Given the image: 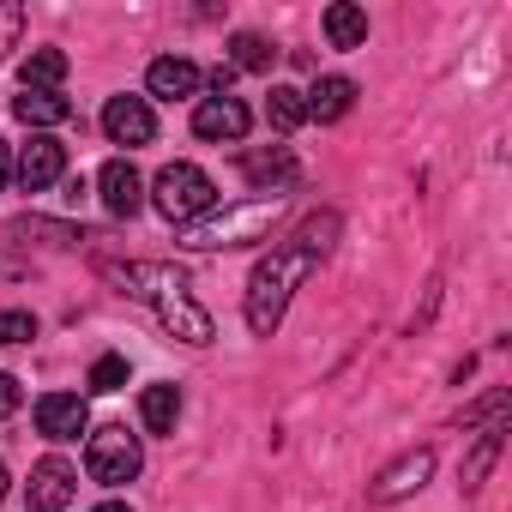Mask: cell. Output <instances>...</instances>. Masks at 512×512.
Returning a JSON list of instances; mask_svg holds the SVG:
<instances>
[{
    "label": "cell",
    "instance_id": "6da1fadb",
    "mask_svg": "<svg viewBox=\"0 0 512 512\" xmlns=\"http://www.w3.org/2000/svg\"><path fill=\"white\" fill-rule=\"evenodd\" d=\"M97 272L127 296V302H145L157 320H163V332L169 338H181V344H211L217 338V326H211V314L193 302V290H187V278L175 272V266H163V260H97Z\"/></svg>",
    "mask_w": 512,
    "mask_h": 512
},
{
    "label": "cell",
    "instance_id": "7a4b0ae2",
    "mask_svg": "<svg viewBox=\"0 0 512 512\" xmlns=\"http://www.w3.org/2000/svg\"><path fill=\"white\" fill-rule=\"evenodd\" d=\"M314 272H320V253H314V247H302L296 235L278 241L266 260L253 266V278H247V332H253V338H272V332L284 326V314H290V296H296Z\"/></svg>",
    "mask_w": 512,
    "mask_h": 512
},
{
    "label": "cell",
    "instance_id": "3957f363",
    "mask_svg": "<svg viewBox=\"0 0 512 512\" xmlns=\"http://www.w3.org/2000/svg\"><path fill=\"white\" fill-rule=\"evenodd\" d=\"M290 199H247V205H211L205 217L181 223V247L187 253H217V247H253V241H266L278 229Z\"/></svg>",
    "mask_w": 512,
    "mask_h": 512
},
{
    "label": "cell",
    "instance_id": "277c9868",
    "mask_svg": "<svg viewBox=\"0 0 512 512\" xmlns=\"http://www.w3.org/2000/svg\"><path fill=\"white\" fill-rule=\"evenodd\" d=\"M151 205L181 229V223H193V217H205V211L217 205V181H211L199 163H169V169L151 181Z\"/></svg>",
    "mask_w": 512,
    "mask_h": 512
},
{
    "label": "cell",
    "instance_id": "5b68a950",
    "mask_svg": "<svg viewBox=\"0 0 512 512\" xmlns=\"http://www.w3.org/2000/svg\"><path fill=\"white\" fill-rule=\"evenodd\" d=\"M85 470H91V482H103V488H127V482H133V476L145 470L139 434H127L121 422L97 428V434L85 440Z\"/></svg>",
    "mask_w": 512,
    "mask_h": 512
},
{
    "label": "cell",
    "instance_id": "8992f818",
    "mask_svg": "<svg viewBox=\"0 0 512 512\" xmlns=\"http://www.w3.org/2000/svg\"><path fill=\"white\" fill-rule=\"evenodd\" d=\"M247 127H253V115H247V103L229 97V91H211V97L193 103V133L211 139V145H241Z\"/></svg>",
    "mask_w": 512,
    "mask_h": 512
},
{
    "label": "cell",
    "instance_id": "52a82bcc",
    "mask_svg": "<svg viewBox=\"0 0 512 512\" xmlns=\"http://www.w3.org/2000/svg\"><path fill=\"white\" fill-rule=\"evenodd\" d=\"M103 133H109V145H151L157 139V115H151V97H109L103 103Z\"/></svg>",
    "mask_w": 512,
    "mask_h": 512
},
{
    "label": "cell",
    "instance_id": "ba28073f",
    "mask_svg": "<svg viewBox=\"0 0 512 512\" xmlns=\"http://www.w3.org/2000/svg\"><path fill=\"white\" fill-rule=\"evenodd\" d=\"M434 476V446H410L404 458H392L374 482H368V500H380V506H392V500H404V494H416L422 482Z\"/></svg>",
    "mask_w": 512,
    "mask_h": 512
},
{
    "label": "cell",
    "instance_id": "9c48e42d",
    "mask_svg": "<svg viewBox=\"0 0 512 512\" xmlns=\"http://www.w3.org/2000/svg\"><path fill=\"white\" fill-rule=\"evenodd\" d=\"M241 175H247V187L260 193V199H290V187H296V157H290V145L247 151V157H241Z\"/></svg>",
    "mask_w": 512,
    "mask_h": 512
},
{
    "label": "cell",
    "instance_id": "30bf717a",
    "mask_svg": "<svg viewBox=\"0 0 512 512\" xmlns=\"http://www.w3.org/2000/svg\"><path fill=\"white\" fill-rule=\"evenodd\" d=\"M73 494H79V470H73L67 458H43V464L31 470L25 506H31V512H67V506H73Z\"/></svg>",
    "mask_w": 512,
    "mask_h": 512
},
{
    "label": "cell",
    "instance_id": "8fae6325",
    "mask_svg": "<svg viewBox=\"0 0 512 512\" xmlns=\"http://www.w3.org/2000/svg\"><path fill=\"white\" fill-rule=\"evenodd\" d=\"M13 175L25 181V193H43V187H55V181L67 175V145H61V139H49V133H37V139L19 151Z\"/></svg>",
    "mask_w": 512,
    "mask_h": 512
},
{
    "label": "cell",
    "instance_id": "7c38bea8",
    "mask_svg": "<svg viewBox=\"0 0 512 512\" xmlns=\"http://www.w3.org/2000/svg\"><path fill=\"white\" fill-rule=\"evenodd\" d=\"M37 434H49V440H79V434H91V404H85L79 392H49V398H37Z\"/></svg>",
    "mask_w": 512,
    "mask_h": 512
},
{
    "label": "cell",
    "instance_id": "4fadbf2b",
    "mask_svg": "<svg viewBox=\"0 0 512 512\" xmlns=\"http://www.w3.org/2000/svg\"><path fill=\"white\" fill-rule=\"evenodd\" d=\"M97 193H103L109 217H133V211L145 205V181H139V169H133L127 157H109V163H103V175H97Z\"/></svg>",
    "mask_w": 512,
    "mask_h": 512
},
{
    "label": "cell",
    "instance_id": "5bb4252c",
    "mask_svg": "<svg viewBox=\"0 0 512 512\" xmlns=\"http://www.w3.org/2000/svg\"><path fill=\"white\" fill-rule=\"evenodd\" d=\"M199 85H205V73H199L187 55H163V61H151V73H145V91H151V97H163V103L199 97Z\"/></svg>",
    "mask_w": 512,
    "mask_h": 512
},
{
    "label": "cell",
    "instance_id": "9a60e30c",
    "mask_svg": "<svg viewBox=\"0 0 512 512\" xmlns=\"http://www.w3.org/2000/svg\"><path fill=\"white\" fill-rule=\"evenodd\" d=\"M302 109H308V121H344L356 109V79H344V73L314 79V91H302Z\"/></svg>",
    "mask_w": 512,
    "mask_h": 512
},
{
    "label": "cell",
    "instance_id": "2e32d148",
    "mask_svg": "<svg viewBox=\"0 0 512 512\" xmlns=\"http://www.w3.org/2000/svg\"><path fill=\"white\" fill-rule=\"evenodd\" d=\"M13 115L25 127H67L73 121V103L61 91H25V97H13Z\"/></svg>",
    "mask_w": 512,
    "mask_h": 512
},
{
    "label": "cell",
    "instance_id": "e0dca14e",
    "mask_svg": "<svg viewBox=\"0 0 512 512\" xmlns=\"http://www.w3.org/2000/svg\"><path fill=\"white\" fill-rule=\"evenodd\" d=\"M500 446H506V422H494V428H482V440L470 446V458H464V470H458V482H464V494H476V488L488 482V470H494V458H500Z\"/></svg>",
    "mask_w": 512,
    "mask_h": 512
},
{
    "label": "cell",
    "instance_id": "ac0fdd59",
    "mask_svg": "<svg viewBox=\"0 0 512 512\" xmlns=\"http://www.w3.org/2000/svg\"><path fill=\"white\" fill-rule=\"evenodd\" d=\"M139 422L151 428V434H175V422H181V392L163 380V386H145V398H139Z\"/></svg>",
    "mask_w": 512,
    "mask_h": 512
},
{
    "label": "cell",
    "instance_id": "d6986e66",
    "mask_svg": "<svg viewBox=\"0 0 512 512\" xmlns=\"http://www.w3.org/2000/svg\"><path fill=\"white\" fill-rule=\"evenodd\" d=\"M326 43H332V49H362V43H368V13L350 7V0L326 7Z\"/></svg>",
    "mask_w": 512,
    "mask_h": 512
},
{
    "label": "cell",
    "instance_id": "ffe728a7",
    "mask_svg": "<svg viewBox=\"0 0 512 512\" xmlns=\"http://www.w3.org/2000/svg\"><path fill=\"white\" fill-rule=\"evenodd\" d=\"M272 61H278V49L266 43V37H253V31H235L229 37V73H272Z\"/></svg>",
    "mask_w": 512,
    "mask_h": 512
},
{
    "label": "cell",
    "instance_id": "44dd1931",
    "mask_svg": "<svg viewBox=\"0 0 512 512\" xmlns=\"http://www.w3.org/2000/svg\"><path fill=\"white\" fill-rule=\"evenodd\" d=\"M19 79H25V91H61L67 55H61V49H31V55L19 61Z\"/></svg>",
    "mask_w": 512,
    "mask_h": 512
},
{
    "label": "cell",
    "instance_id": "7402d4cb",
    "mask_svg": "<svg viewBox=\"0 0 512 512\" xmlns=\"http://www.w3.org/2000/svg\"><path fill=\"white\" fill-rule=\"evenodd\" d=\"M266 121H272L278 133H296V127L308 121V109H302V91H296V85H272V97H266Z\"/></svg>",
    "mask_w": 512,
    "mask_h": 512
},
{
    "label": "cell",
    "instance_id": "603a6c76",
    "mask_svg": "<svg viewBox=\"0 0 512 512\" xmlns=\"http://www.w3.org/2000/svg\"><path fill=\"white\" fill-rule=\"evenodd\" d=\"M506 404H512V398H506V386H494L482 404H470V410L458 416V428H476V422H482V428H494V422H506Z\"/></svg>",
    "mask_w": 512,
    "mask_h": 512
},
{
    "label": "cell",
    "instance_id": "cb8c5ba5",
    "mask_svg": "<svg viewBox=\"0 0 512 512\" xmlns=\"http://www.w3.org/2000/svg\"><path fill=\"white\" fill-rule=\"evenodd\" d=\"M127 386V356H97L91 362V392H121Z\"/></svg>",
    "mask_w": 512,
    "mask_h": 512
},
{
    "label": "cell",
    "instance_id": "d4e9b609",
    "mask_svg": "<svg viewBox=\"0 0 512 512\" xmlns=\"http://www.w3.org/2000/svg\"><path fill=\"white\" fill-rule=\"evenodd\" d=\"M19 37H25V7L19 0H0V55H13Z\"/></svg>",
    "mask_w": 512,
    "mask_h": 512
},
{
    "label": "cell",
    "instance_id": "484cf974",
    "mask_svg": "<svg viewBox=\"0 0 512 512\" xmlns=\"http://www.w3.org/2000/svg\"><path fill=\"white\" fill-rule=\"evenodd\" d=\"M37 338V320L25 308H0V344H31Z\"/></svg>",
    "mask_w": 512,
    "mask_h": 512
},
{
    "label": "cell",
    "instance_id": "4316f807",
    "mask_svg": "<svg viewBox=\"0 0 512 512\" xmlns=\"http://www.w3.org/2000/svg\"><path fill=\"white\" fill-rule=\"evenodd\" d=\"M19 398H25V386H19L13 374H0V422H7V416L19 410Z\"/></svg>",
    "mask_w": 512,
    "mask_h": 512
},
{
    "label": "cell",
    "instance_id": "83f0119b",
    "mask_svg": "<svg viewBox=\"0 0 512 512\" xmlns=\"http://www.w3.org/2000/svg\"><path fill=\"white\" fill-rule=\"evenodd\" d=\"M7 181H13V145L0 139V193H7Z\"/></svg>",
    "mask_w": 512,
    "mask_h": 512
},
{
    "label": "cell",
    "instance_id": "f1b7e54d",
    "mask_svg": "<svg viewBox=\"0 0 512 512\" xmlns=\"http://www.w3.org/2000/svg\"><path fill=\"white\" fill-rule=\"evenodd\" d=\"M91 512H133V506H121V500H103V506H91Z\"/></svg>",
    "mask_w": 512,
    "mask_h": 512
},
{
    "label": "cell",
    "instance_id": "f546056e",
    "mask_svg": "<svg viewBox=\"0 0 512 512\" xmlns=\"http://www.w3.org/2000/svg\"><path fill=\"white\" fill-rule=\"evenodd\" d=\"M0 500H7V464H0Z\"/></svg>",
    "mask_w": 512,
    "mask_h": 512
}]
</instances>
